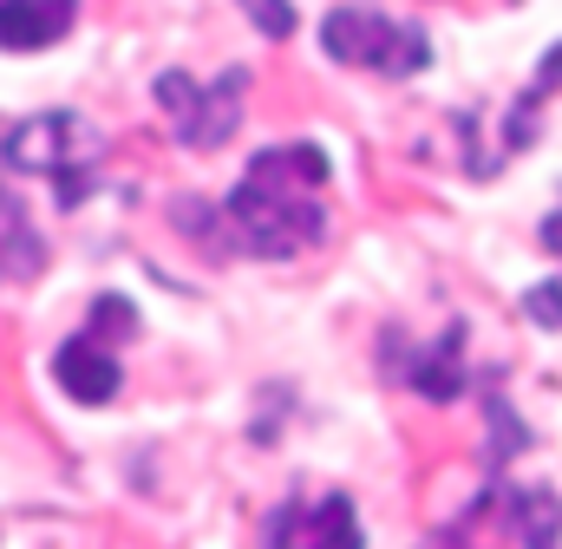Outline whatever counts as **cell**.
<instances>
[{"label": "cell", "mask_w": 562, "mask_h": 549, "mask_svg": "<svg viewBox=\"0 0 562 549\" xmlns=\"http://www.w3.org/2000/svg\"><path fill=\"white\" fill-rule=\"evenodd\" d=\"M236 7L256 20L262 40H288V33H294V7H288V0H236Z\"/></svg>", "instance_id": "cell-11"}, {"label": "cell", "mask_w": 562, "mask_h": 549, "mask_svg": "<svg viewBox=\"0 0 562 549\" xmlns=\"http://www.w3.org/2000/svg\"><path fill=\"white\" fill-rule=\"evenodd\" d=\"M524 314H530L537 327H562V281H543V288H530V294H524Z\"/></svg>", "instance_id": "cell-12"}, {"label": "cell", "mask_w": 562, "mask_h": 549, "mask_svg": "<svg viewBox=\"0 0 562 549\" xmlns=\"http://www.w3.org/2000/svg\"><path fill=\"white\" fill-rule=\"evenodd\" d=\"M386 347H400L406 354V340L400 334H386ZM386 373H400L419 400H431V406H451L458 393H464V327H451L445 340H431V347H419V354H406V360H393L386 354Z\"/></svg>", "instance_id": "cell-7"}, {"label": "cell", "mask_w": 562, "mask_h": 549, "mask_svg": "<svg viewBox=\"0 0 562 549\" xmlns=\"http://www.w3.org/2000/svg\"><path fill=\"white\" fill-rule=\"evenodd\" d=\"M327 183L334 164L321 144H269L249 157L236 190L223 197V236L229 249L256 262H288L307 256L327 236Z\"/></svg>", "instance_id": "cell-1"}, {"label": "cell", "mask_w": 562, "mask_h": 549, "mask_svg": "<svg viewBox=\"0 0 562 549\" xmlns=\"http://www.w3.org/2000/svg\"><path fill=\"white\" fill-rule=\"evenodd\" d=\"M262 537H269V549H367L353 497H340V491L314 497V504H281Z\"/></svg>", "instance_id": "cell-6"}, {"label": "cell", "mask_w": 562, "mask_h": 549, "mask_svg": "<svg viewBox=\"0 0 562 549\" xmlns=\"http://www.w3.org/2000/svg\"><path fill=\"white\" fill-rule=\"evenodd\" d=\"M79 0H0V46L7 53H46L72 33Z\"/></svg>", "instance_id": "cell-8"}, {"label": "cell", "mask_w": 562, "mask_h": 549, "mask_svg": "<svg viewBox=\"0 0 562 549\" xmlns=\"http://www.w3.org/2000/svg\"><path fill=\"white\" fill-rule=\"evenodd\" d=\"M543 243H550V249H557V256H562V210H557V216H550V223H543Z\"/></svg>", "instance_id": "cell-13"}, {"label": "cell", "mask_w": 562, "mask_h": 549, "mask_svg": "<svg viewBox=\"0 0 562 549\" xmlns=\"http://www.w3.org/2000/svg\"><path fill=\"white\" fill-rule=\"evenodd\" d=\"M46 269V243L26 216V203L0 183V281H33Z\"/></svg>", "instance_id": "cell-9"}, {"label": "cell", "mask_w": 562, "mask_h": 549, "mask_svg": "<svg viewBox=\"0 0 562 549\" xmlns=\"http://www.w3.org/2000/svg\"><path fill=\"white\" fill-rule=\"evenodd\" d=\"M0 164L46 177L59 210H79V203H92V190L105 177V132L79 112H40L0 137Z\"/></svg>", "instance_id": "cell-2"}, {"label": "cell", "mask_w": 562, "mask_h": 549, "mask_svg": "<svg viewBox=\"0 0 562 549\" xmlns=\"http://www.w3.org/2000/svg\"><path fill=\"white\" fill-rule=\"evenodd\" d=\"M321 46H327V59H340V66H360V72H380V79H413L431 66V40H425V26L413 20H393V13H380V7H334L327 20H321Z\"/></svg>", "instance_id": "cell-3"}, {"label": "cell", "mask_w": 562, "mask_h": 549, "mask_svg": "<svg viewBox=\"0 0 562 549\" xmlns=\"http://www.w3.org/2000/svg\"><path fill=\"white\" fill-rule=\"evenodd\" d=\"M105 334H138L132 301L99 294V301H92V334H72V340L53 354V380H59V393H66V400H79V406H112V400H119V386H125V367L112 360Z\"/></svg>", "instance_id": "cell-5"}, {"label": "cell", "mask_w": 562, "mask_h": 549, "mask_svg": "<svg viewBox=\"0 0 562 549\" xmlns=\"http://www.w3.org/2000/svg\"><path fill=\"white\" fill-rule=\"evenodd\" d=\"M510 530L524 537V549H557L562 544V504H557V491H543V484L510 491Z\"/></svg>", "instance_id": "cell-10"}, {"label": "cell", "mask_w": 562, "mask_h": 549, "mask_svg": "<svg viewBox=\"0 0 562 549\" xmlns=\"http://www.w3.org/2000/svg\"><path fill=\"white\" fill-rule=\"evenodd\" d=\"M157 112L170 119V132L177 144H190V150H216V144H229L236 125H243V92H249V72L243 66H229V72H216L210 86L203 79H190V72H157Z\"/></svg>", "instance_id": "cell-4"}]
</instances>
